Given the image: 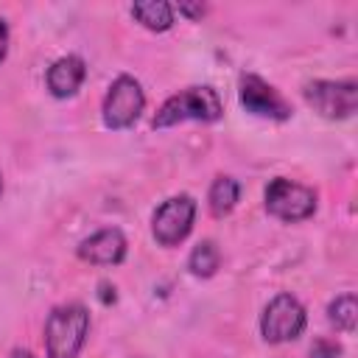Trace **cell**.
I'll return each mask as SVG.
<instances>
[{"label": "cell", "instance_id": "obj_9", "mask_svg": "<svg viewBox=\"0 0 358 358\" xmlns=\"http://www.w3.org/2000/svg\"><path fill=\"white\" fill-rule=\"evenodd\" d=\"M78 257L95 266H117L126 257V238L120 229L106 227L78 243Z\"/></svg>", "mask_w": 358, "mask_h": 358}, {"label": "cell", "instance_id": "obj_6", "mask_svg": "<svg viewBox=\"0 0 358 358\" xmlns=\"http://www.w3.org/2000/svg\"><path fill=\"white\" fill-rule=\"evenodd\" d=\"M193 218H196V201L187 193L171 196L168 201H162L157 207V213L151 218V232L159 246H176L190 235Z\"/></svg>", "mask_w": 358, "mask_h": 358}, {"label": "cell", "instance_id": "obj_15", "mask_svg": "<svg viewBox=\"0 0 358 358\" xmlns=\"http://www.w3.org/2000/svg\"><path fill=\"white\" fill-rule=\"evenodd\" d=\"M310 358H341V344L333 338H316L310 347Z\"/></svg>", "mask_w": 358, "mask_h": 358}, {"label": "cell", "instance_id": "obj_1", "mask_svg": "<svg viewBox=\"0 0 358 358\" xmlns=\"http://www.w3.org/2000/svg\"><path fill=\"white\" fill-rule=\"evenodd\" d=\"M90 333V313L81 302H67L50 310L45 322L48 358H76Z\"/></svg>", "mask_w": 358, "mask_h": 358}, {"label": "cell", "instance_id": "obj_4", "mask_svg": "<svg viewBox=\"0 0 358 358\" xmlns=\"http://www.w3.org/2000/svg\"><path fill=\"white\" fill-rule=\"evenodd\" d=\"M145 106V92L137 78L131 76H117L109 84V92L103 98V123L106 129H129L137 123L140 112Z\"/></svg>", "mask_w": 358, "mask_h": 358}, {"label": "cell", "instance_id": "obj_13", "mask_svg": "<svg viewBox=\"0 0 358 358\" xmlns=\"http://www.w3.org/2000/svg\"><path fill=\"white\" fill-rule=\"evenodd\" d=\"M221 266V252L213 241H201L193 246L190 257H187V268L193 277H213Z\"/></svg>", "mask_w": 358, "mask_h": 358}, {"label": "cell", "instance_id": "obj_16", "mask_svg": "<svg viewBox=\"0 0 358 358\" xmlns=\"http://www.w3.org/2000/svg\"><path fill=\"white\" fill-rule=\"evenodd\" d=\"M179 11H182L185 17H190V20H199V17L204 14V6H193V3H179Z\"/></svg>", "mask_w": 358, "mask_h": 358}, {"label": "cell", "instance_id": "obj_18", "mask_svg": "<svg viewBox=\"0 0 358 358\" xmlns=\"http://www.w3.org/2000/svg\"><path fill=\"white\" fill-rule=\"evenodd\" d=\"M11 358H36V355H34L31 350H14V352H11Z\"/></svg>", "mask_w": 358, "mask_h": 358}, {"label": "cell", "instance_id": "obj_8", "mask_svg": "<svg viewBox=\"0 0 358 358\" xmlns=\"http://www.w3.org/2000/svg\"><path fill=\"white\" fill-rule=\"evenodd\" d=\"M238 95H241L243 109L252 112V115H257V117H268V120H288L291 117L288 101L268 81H263L260 76H252V73L243 76Z\"/></svg>", "mask_w": 358, "mask_h": 358}, {"label": "cell", "instance_id": "obj_11", "mask_svg": "<svg viewBox=\"0 0 358 358\" xmlns=\"http://www.w3.org/2000/svg\"><path fill=\"white\" fill-rule=\"evenodd\" d=\"M131 17L148 31H168L173 25V8L165 0H137L131 6Z\"/></svg>", "mask_w": 358, "mask_h": 358}, {"label": "cell", "instance_id": "obj_14", "mask_svg": "<svg viewBox=\"0 0 358 358\" xmlns=\"http://www.w3.org/2000/svg\"><path fill=\"white\" fill-rule=\"evenodd\" d=\"M327 316H330V322H333L338 330L352 333L355 324H358V302H355V294H341V296H336V299L330 302V308H327Z\"/></svg>", "mask_w": 358, "mask_h": 358}, {"label": "cell", "instance_id": "obj_10", "mask_svg": "<svg viewBox=\"0 0 358 358\" xmlns=\"http://www.w3.org/2000/svg\"><path fill=\"white\" fill-rule=\"evenodd\" d=\"M87 78V64L81 56H62L48 67V90L56 98H70Z\"/></svg>", "mask_w": 358, "mask_h": 358}, {"label": "cell", "instance_id": "obj_2", "mask_svg": "<svg viewBox=\"0 0 358 358\" xmlns=\"http://www.w3.org/2000/svg\"><path fill=\"white\" fill-rule=\"evenodd\" d=\"M224 112L221 98L213 87H187L176 95H171L154 115L151 126L154 129H168L185 120H201V123H213L218 120Z\"/></svg>", "mask_w": 358, "mask_h": 358}, {"label": "cell", "instance_id": "obj_7", "mask_svg": "<svg viewBox=\"0 0 358 358\" xmlns=\"http://www.w3.org/2000/svg\"><path fill=\"white\" fill-rule=\"evenodd\" d=\"M305 101L327 120H344L355 115L358 87L355 81H310L305 84Z\"/></svg>", "mask_w": 358, "mask_h": 358}, {"label": "cell", "instance_id": "obj_5", "mask_svg": "<svg viewBox=\"0 0 358 358\" xmlns=\"http://www.w3.org/2000/svg\"><path fill=\"white\" fill-rule=\"evenodd\" d=\"M266 210L280 221H305L316 213V193L291 179H271L266 187Z\"/></svg>", "mask_w": 358, "mask_h": 358}, {"label": "cell", "instance_id": "obj_19", "mask_svg": "<svg viewBox=\"0 0 358 358\" xmlns=\"http://www.w3.org/2000/svg\"><path fill=\"white\" fill-rule=\"evenodd\" d=\"M0 193H3V179H0Z\"/></svg>", "mask_w": 358, "mask_h": 358}, {"label": "cell", "instance_id": "obj_12", "mask_svg": "<svg viewBox=\"0 0 358 358\" xmlns=\"http://www.w3.org/2000/svg\"><path fill=\"white\" fill-rule=\"evenodd\" d=\"M238 196H241V185L232 179V176H218L213 185H210V213L213 215H227L232 213V207L238 204Z\"/></svg>", "mask_w": 358, "mask_h": 358}, {"label": "cell", "instance_id": "obj_17", "mask_svg": "<svg viewBox=\"0 0 358 358\" xmlns=\"http://www.w3.org/2000/svg\"><path fill=\"white\" fill-rule=\"evenodd\" d=\"M6 50H8V25L0 20V62L6 59Z\"/></svg>", "mask_w": 358, "mask_h": 358}, {"label": "cell", "instance_id": "obj_3", "mask_svg": "<svg viewBox=\"0 0 358 358\" xmlns=\"http://www.w3.org/2000/svg\"><path fill=\"white\" fill-rule=\"evenodd\" d=\"M305 322L308 316H305L302 302L291 294H277L260 316V333L268 344H285L302 336Z\"/></svg>", "mask_w": 358, "mask_h": 358}]
</instances>
